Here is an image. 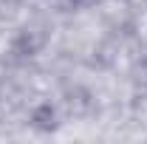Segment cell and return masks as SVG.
Instances as JSON below:
<instances>
[{
    "label": "cell",
    "instance_id": "1",
    "mask_svg": "<svg viewBox=\"0 0 147 144\" xmlns=\"http://www.w3.org/2000/svg\"><path fill=\"white\" fill-rule=\"evenodd\" d=\"M62 3H68L71 9H93V6H99L105 0H62Z\"/></svg>",
    "mask_w": 147,
    "mask_h": 144
}]
</instances>
